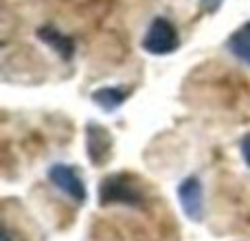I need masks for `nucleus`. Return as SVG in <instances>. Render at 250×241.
Instances as JSON below:
<instances>
[{
    "label": "nucleus",
    "instance_id": "nucleus-1",
    "mask_svg": "<svg viewBox=\"0 0 250 241\" xmlns=\"http://www.w3.org/2000/svg\"><path fill=\"white\" fill-rule=\"evenodd\" d=\"M99 202L104 204H123V206H141L143 191L136 182L125 173H114L105 178L99 186Z\"/></svg>",
    "mask_w": 250,
    "mask_h": 241
},
{
    "label": "nucleus",
    "instance_id": "nucleus-2",
    "mask_svg": "<svg viewBox=\"0 0 250 241\" xmlns=\"http://www.w3.org/2000/svg\"><path fill=\"white\" fill-rule=\"evenodd\" d=\"M178 44L180 40H178L176 26L163 16L154 18L145 33V40H143V48L151 55H169L178 48Z\"/></svg>",
    "mask_w": 250,
    "mask_h": 241
},
{
    "label": "nucleus",
    "instance_id": "nucleus-3",
    "mask_svg": "<svg viewBox=\"0 0 250 241\" xmlns=\"http://www.w3.org/2000/svg\"><path fill=\"white\" fill-rule=\"evenodd\" d=\"M48 180H51L60 191H64L68 198H73L75 202L82 204L83 200H86V186H83L82 176H79V171L75 167L55 164V167L48 169Z\"/></svg>",
    "mask_w": 250,
    "mask_h": 241
},
{
    "label": "nucleus",
    "instance_id": "nucleus-4",
    "mask_svg": "<svg viewBox=\"0 0 250 241\" xmlns=\"http://www.w3.org/2000/svg\"><path fill=\"white\" fill-rule=\"evenodd\" d=\"M178 200H180V204L189 220H193V221L202 220L204 191H202V182H200L198 176H189L180 182V186H178Z\"/></svg>",
    "mask_w": 250,
    "mask_h": 241
},
{
    "label": "nucleus",
    "instance_id": "nucleus-5",
    "mask_svg": "<svg viewBox=\"0 0 250 241\" xmlns=\"http://www.w3.org/2000/svg\"><path fill=\"white\" fill-rule=\"evenodd\" d=\"M86 147H88V154H90L92 162L101 164L105 158H108V151H110V134L105 132L101 125L97 123H88L86 127Z\"/></svg>",
    "mask_w": 250,
    "mask_h": 241
},
{
    "label": "nucleus",
    "instance_id": "nucleus-6",
    "mask_svg": "<svg viewBox=\"0 0 250 241\" xmlns=\"http://www.w3.org/2000/svg\"><path fill=\"white\" fill-rule=\"evenodd\" d=\"M38 38L42 40V42H46L48 46H51L53 51L62 57V60H70V57L75 55L73 38H68V35L62 33V31L55 29V26H51V24H48V26H40V29H38Z\"/></svg>",
    "mask_w": 250,
    "mask_h": 241
},
{
    "label": "nucleus",
    "instance_id": "nucleus-7",
    "mask_svg": "<svg viewBox=\"0 0 250 241\" xmlns=\"http://www.w3.org/2000/svg\"><path fill=\"white\" fill-rule=\"evenodd\" d=\"M129 90H123L121 86H108V88H101V90H95L92 92V101H95L99 108L104 110H117L119 105L127 99Z\"/></svg>",
    "mask_w": 250,
    "mask_h": 241
},
{
    "label": "nucleus",
    "instance_id": "nucleus-8",
    "mask_svg": "<svg viewBox=\"0 0 250 241\" xmlns=\"http://www.w3.org/2000/svg\"><path fill=\"white\" fill-rule=\"evenodd\" d=\"M229 51L233 53L239 61L250 66V22L244 24L242 29H237L229 38Z\"/></svg>",
    "mask_w": 250,
    "mask_h": 241
},
{
    "label": "nucleus",
    "instance_id": "nucleus-9",
    "mask_svg": "<svg viewBox=\"0 0 250 241\" xmlns=\"http://www.w3.org/2000/svg\"><path fill=\"white\" fill-rule=\"evenodd\" d=\"M242 154H244V160H246V164L250 167V134H246L242 141Z\"/></svg>",
    "mask_w": 250,
    "mask_h": 241
},
{
    "label": "nucleus",
    "instance_id": "nucleus-10",
    "mask_svg": "<svg viewBox=\"0 0 250 241\" xmlns=\"http://www.w3.org/2000/svg\"><path fill=\"white\" fill-rule=\"evenodd\" d=\"M202 2H204V7H207L208 11H215V9L220 7V2H222V0H202Z\"/></svg>",
    "mask_w": 250,
    "mask_h": 241
},
{
    "label": "nucleus",
    "instance_id": "nucleus-11",
    "mask_svg": "<svg viewBox=\"0 0 250 241\" xmlns=\"http://www.w3.org/2000/svg\"><path fill=\"white\" fill-rule=\"evenodd\" d=\"M2 241H11V235H9L7 228H4V239H2Z\"/></svg>",
    "mask_w": 250,
    "mask_h": 241
}]
</instances>
